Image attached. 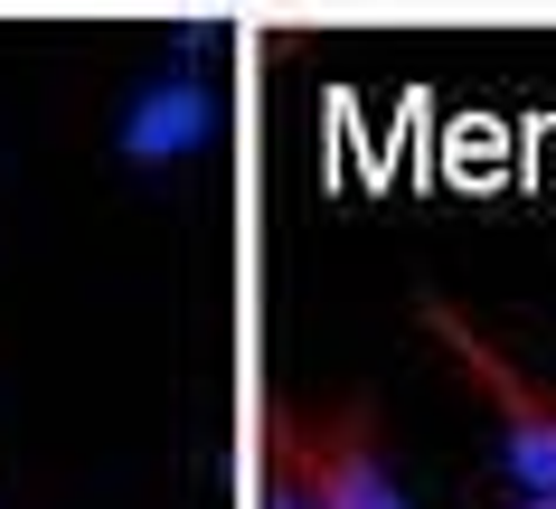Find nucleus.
<instances>
[{"label":"nucleus","instance_id":"3","mask_svg":"<svg viewBox=\"0 0 556 509\" xmlns=\"http://www.w3.org/2000/svg\"><path fill=\"white\" fill-rule=\"evenodd\" d=\"M207 132H217V104H207L189 76L132 94V114H123V151H132V161H179V151H199Z\"/></svg>","mask_w":556,"mask_h":509},{"label":"nucleus","instance_id":"4","mask_svg":"<svg viewBox=\"0 0 556 509\" xmlns=\"http://www.w3.org/2000/svg\"><path fill=\"white\" fill-rule=\"evenodd\" d=\"M264 509H312V491H302V472L283 462V453L264 444Z\"/></svg>","mask_w":556,"mask_h":509},{"label":"nucleus","instance_id":"1","mask_svg":"<svg viewBox=\"0 0 556 509\" xmlns=\"http://www.w3.org/2000/svg\"><path fill=\"white\" fill-rule=\"evenodd\" d=\"M264 444L302 472L312 509H415L396 491V472H387V453H378V406L368 396H340L330 416L264 406Z\"/></svg>","mask_w":556,"mask_h":509},{"label":"nucleus","instance_id":"2","mask_svg":"<svg viewBox=\"0 0 556 509\" xmlns=\"http://www.w3.org/2000/svg\"><path fill=\"white\" fill-rule=\"evenodd\" d=\"M415 311H425V330H434L443 349L463 359L471 387L491 396V416H500V462H509V481H519L528 500H556V387H538L519 359H500V349H491V340H481V330H471L443 293H425Z\"/></svg>","mask_w":556,"mask_h":509},{"label":"nucleus","instance_id":"5","mask_svg":"<svg viewBox=\"0 0 556 509\" xmlns=\"http://www.w3.org/2000/svg\"><path fill=\"white\" fill-rule=\"evenodd\" d=\"M519 509H556V500H519Z\"/></svg>","mask_w":556,"mask_h":509}]
</instances>
